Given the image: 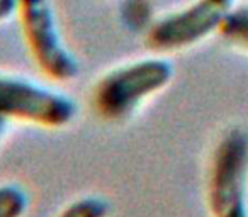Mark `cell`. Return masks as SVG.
Masks as SVG:
<instances>
[{
	"mask_svg": "<svg viewBox=\"0 0 248 217\" xmlns=\"http://www.w3.org/2000/svg\"><path fill=\"white\" fill-rule=\"evenodd\" d=\"M152 14L153 9L150 0H126L123 5V11H121L124 24L129 29L145 32L155 22V19H152Z\"/></svg>",
	"mask_w": 248,
	"mask_h": 217,
	"instance_id": "obj_9",
	"label": "cell"
},
{
	"mask_svg": "<svg viewBox=\"0 0 248 217\" xmlns=\"http://www.w3.org/2000/svg\"><path fill=\"white\" fill-rule=\"evenodd\" d=\"M17 5L19 0H0V22H5L17 15Z\"/></svg>",
	"mask_w": 248,
	"mask_h": 217,
	"instance_id": "obj_10",
	"label": "cell"
},
{
	"mask_svg": "<svg viewBox=\"0 0 248 217\" xmlns=\"http://www.w3.org/2000/svg\"><path fill=\"white\" fill-rule=\"evenodd\" d=\"M172 78V63L158 55L116 66L95 83L93 111L107 122H123L162 92Z\"/></svg>",
	"mask_w": 248,
	"mask_h": 217,
	"instance_id": "obj_1",
	"label": "cell"
},
{
	"mask_svg": "<svg viewBox=\"0 0 248 217\" xmlns=\"http://www.w3.org/2000/svg\"><path fill=\"white\" fill-rule=\"evenodd\" d=\"M233 0H194L187 7L155 19L145 34L146 46L156 55L186 49L219 31Z\"/></svg>",
	"mask_w": 248,
	"mask_h": 217,
	"instance_id": "obj_5",
	"label": "cell"
},
{
	"mask_svg": "<svg viewBox=\"0 0 248 217\" xmlns=\"http://www.w3.org/2000/svg\"><path fill=\"white\" fill-rule=\"evenodd\" d=\"M248 131L233 128L223 134L211 158L207 207L213 217H248Z\"/></svg>",
	"mask_w": 248,
	"mask_h": 217,
	"instance_id": "obj_3",
	"label": "cell"
},
{
	"mask_svg": "<svg viewBox=\"0 0 248 217\" xmlns=\"http://www.w3.org/2000/svg\"><path fill=\"white\" fill-rule=\"evenodd\" d=\"M219 34L231 44L248 49V5L231 9L219 28Z\"/></svg>",
	"mask_w": 248,
	"mask_h": 217,
	"instance_id": "obj_7",
	"label": "cell"
},
{
	"mask_svg": "<svg viewBox=\"0 0 248 217\" xmlns=\"http://www.w3.org/2000/svg\"><path fill=\"white\" fill-rule=\"evenodd\" d=\"M7 129H9V121L0 116V143L4 141L5 134H7Z\"/></svg>",
	"mask_w": 248,
	"mask_h": 217,
	"instance_id": "obj_11",
	"label": "cell"
},
{
	"mask_svg": "<svg viewBox=\"0 0 248 217\" xmlns=\"http://www.w3.org/2000/svg\"><path fill=\"white\" fill-rule=\"evenodd\" d=\"M110 202L100 195H83L66 203L55 217H109Z\"/></svg>",
	"mask_w": 248,
	"mask_h": 217,
	"instance_id": "obj_6",
	"label": "cell"
},
{
	"mask_svg": "<svg viewBox=\"0 0 248 217\" xmlns=\"http://www.w3.org/2000/svg\"><path fill=\"white\" fill-rule=\"evenodd\" d=\"M0 116L46 129L72 124L77 103L66 93L24 76L0 73Z\"/></svg>",
	"mask_w": 248,
	"mask_h": 217,
	"instance_id": "obj_4",
	"label": "cell"
},
{
	"mask_svg": "<svg viewBox=\"0 0 248 217\" xmlns=\"http://www.w3.org/2000/svg\"><path fill=\"white\" fill-rule=\"evenodd\" d=\"M29 195L17 183H0V217H24Z\"/></svg>",
	"mask_w": 248,
	"mask_h": 217,
	"instance_id": "obj_8",
	"label": "cell"
},
{
	"mask_svg": "<svg viewBox=\"0 0 248 217\" xmlns=\"http://www.w3.org/2000/svg\"><path fill=\"white\" fill-rule=\"evenodd\" d=\"M17 17L26 46L39 72L56 83L75 80L80 63L63 39L51 0H19Z\"/></svg>",
	"mask_w": 248,
	"mask_h": 217,
	"instance_id": "obj_2",
	"label": "cell"
}]
</instances>
